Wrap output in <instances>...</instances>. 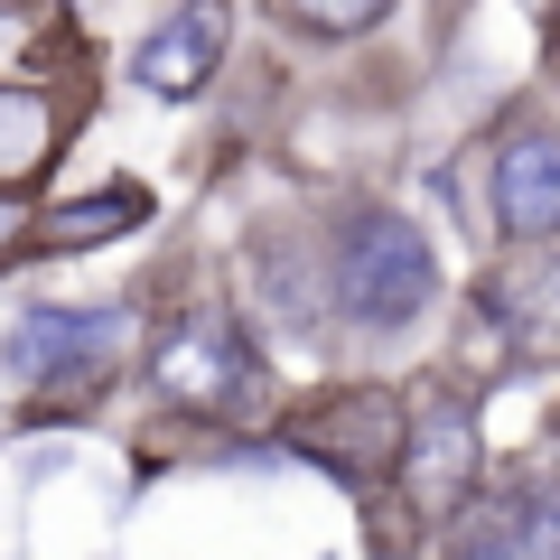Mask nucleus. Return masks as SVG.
Instances as JSON below:
<instances>
[{
  "label": "nucleus",
  "instance_id": "nucleus-1",
  "mask_svg": "<svg viewBox=\"0 0 560 560\" xmlns=\"http://www.w3.org/2000/svg\"><path fill=\"white\" fill-rule=\"evenodd\" d=\"M430 290H440V261H430V243H420V224L383 215V206L346 224V253H337V300H346V318L401 327V318L430 308Z\"/></svg>",
  "mask_w": 560,
  "mask_h": 560
},
{
  "label": "nucleus",
  "instance_id": "nucleus-2",
  "mask_svg": "<svg viewBox=\"0 0 560 560\" xmlns=\"http://www.w3.org/2000/svg\"><path fill=\"white\" fill-rule=\"evenodd\" d=\"M477 467H486V440H477V411L458 393H420L411 420H401V495L420 514H458L477 495Z\"/></svg>",
  "mask_w": 560,
  "mask_h": 560
},
{
  "label": "nucleus",
  "instance_id": "nucleus-3",
  "mask_svg": "<svg viewBox=\"0 0 560 560\" xmlns=\"http://www.w3.org/2000/svg\"><path fill=\"white\" fill-rule=\"evenodd\" d=\"M121 308H28L20 327H10V374L20 383H66V374H94L103 355L121 346Z\"/></svg>",
  "mask_w": 560,
  "mask_h": 560
},
{
  "label": "nucleus",
  "instance_id": "nucleus-4",
  "mask_svg": "<svg viewBox=\"0 0 560 560\" xmlns=\"http://www.w3.org/2000/svg\"><path fill=\"white\" fill-rule=\"evenodd\" d=\"M495 224L523 243L560 234V140L533 131V121L504 131V150H495Z\"/></svg>",
  "mask_w": 560,
  "mask_h": 560
},
{
  "label": "nucleus",
  "instance_id": "nucleus-5",
  "mask_svg": "<svg viewBox=\"0 0 560 560\" xmlns=\"http://www.w3.org/2000/svg\"><path fill=\"white\" fill-rule=\"evenodd\" d=\"M448 560H560V495H541V486H514V495L477 504Z\"/></svg>",
  "mask_w": 560,
  "mask_h": 560
},
{
  "label": "nucleus",
  "instance_id": "nucleus-6",
  "mask_svg": "<svg viewBox=\"0 0 560 560\" xmlns=\"http://www.w3.org/2000/svg\"><path fill=\"white\" fill-rule=\"evenodd\" d=\"M160 393L168 401H197V411H224L243 393V346L224 318H187L178 337L160 346Z\"/></svg>",
  "mask_w": 560,
  "mask_h": 560
},
{
  "label": "nucleus",
  "instance_id": "nucleus-7",
  "mask_svg": "<svg viewBox=\"0 0 560 560\" xmlns=\"http://www.w3.org/2000/svg\"><path fill=\"white\" fill-rule=\"evenodd\" d=\"M215 57H224V10H215V0H197V10H178L168 28L140 38L131 75L150 84V94H197V84L215 75Z\"/></svg>",
  "mask_w": 560,
  "mask_h": 560
},
{
  "label": "nucleus",
  "instance_id": "nucleus-8",
  "mask_svg": "<svg viewBox=\"0 0 560 560\" xmlns=\"http://www.w3.org/2000/svg\"><path fill=\"white\" fill-rule=\"evenodd\" d=\"M57 103L28 94V84H0V187H28L47 160H57Z\"/></svg>",
  "mask_w": 560,
  "mask_h": 560
},
{
  "label": "nucleus",
  "instance_id": "nucleus-9",
  "mask_svg": "<svg viewBox=\"0 0 560 560\" xmlns=\"http://www.w3.org/2000/svg\"><path fill=\"white\" fill-rule=\"evenodd\" d=\"M131 224H150V197H140V187H103V197L47 206L38 234H47V243H103V234H131Z\"/></svg>",
  "mask_w": 560,
  "mask_h": 560
},
{
  "label": "nucleus",
  "instance_id": "nucleus-10",
  "mask_svg": "<svg viewBox=\"0 0 560 560\" xmlns=\"http://www.w3.org/2000/svg\"><path fill=\"white\" fill-rule=\"evenodd\" d=\"M393 0H290V20L318 28V38H346V28H374Z\"/></svg>",
  "mask_w": 560,
  "mask_h": 560
},
{
  "label": "nucleus",
  "instance_id": "nucleus-11",
  "mask_svg": "<svg viewBox=\"0 0 560 560\" xmlns=\"http://www.w3.org/2000/svg\"><path fill=\"white\" fill-rule=\"evenodd\" d=\"M10 234H20V206H10V197H0V243H10Z\"/></svg>",
  "mask_w": 560,
  "mask_h": 560
}]
</instances>
